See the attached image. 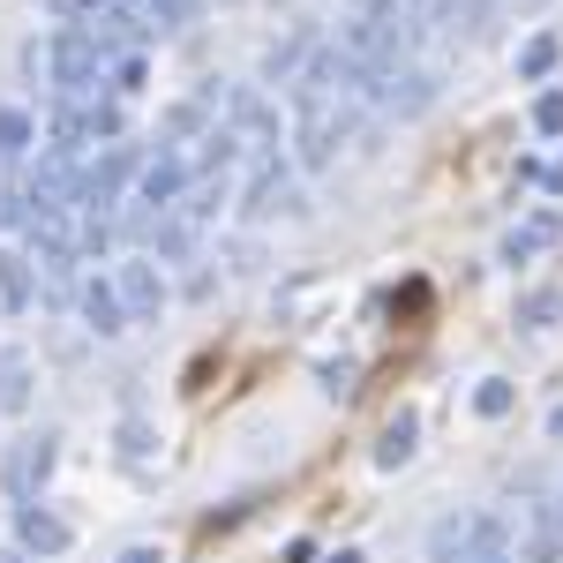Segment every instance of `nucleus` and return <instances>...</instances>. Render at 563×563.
I'll use <instances>...</instances> for the list:
<instances>
[{
  "label": "nucleus",
  "mask_w": 563,
  "mask_h": 563,
  "mask_svg": "<svg viewBox=\"0 0 563 563\" xmlns=\"http://www.w3.org/2000/svg\"><path fill=\"white\" fill-rule=\"evenodd\" d=\"M429 556H435V563H519V556H511V533H504V519H488V511L435 519V526H429Z\"/></svg>",
  "instance_id": "f257e3e1"
},
{
  "label": "nucleus",
  "mask_w": 563,
  "mask_h": 563,
  "mask_svg": "<svg viewBox=\"0 0 563 563\" xmlns=\"http://www.w3.org/2000/svg\"><path fill=\"white\" fill-rule=\"evenodd\" d=\"M45 84L60 90V106H90V98L106 90V60L90 53V38L76 31V23L45 38Z\"/></svg>",
  "instance_id": "f03ea898"
},
{
  "label": "nucleus",
  "mask_w": 563,
  "mask_h": 563,
  "mask_svg": "<svg viewBox=\"0 0 563 563\" xmlns=\"http://www.w3.org/2000/svg\"><path fill=\"white\" fill-rule=\"evenodd\" d=\"M135 166H143V151H135V143H106L98 158H84V166H76L68 211H113V203L135 188Z\"/></svg>",
  "instance_id": "7ed1b4c3"
},
{
  "label": "nucleus",
  "mask_w": 563,
  "mask_h": 563,
  "mask_svg": "<svg viewBox=\"0 0 563 563\" xmlns=\"http://www.w3.org/2000/svg\"><path fill=\"white\" fill-rule=\"evenodd\" d=\"M225 129L241 135L256 158H271V151H278V106H271L256 84H233L225 90Z\"/></svg>",
  "instance_id": "20e7f679"
},
{
  "label": "nucleus",
  "mask_w": 563,
  "mask_h": 563,
  "mask_svg": "<svg viewBox=\"0 0 563 563\" xmlns=\"http://www.w3.org/2000/svg\"><path fill=\"white\" fill-rule=\"evenodd\" d=\"M188 180H196V174H188V158H180L174 143H166L158 158H143V166H135V203H143L151 218H166V211H180Z\"/></svg>",
  "instance_id": "39448f33"
},
{
  "label": "nucleus",
  "mask_w": 563,
  "mask_h": 563,
  "mask_svg": "<svg viewBox=\"0 0 563 563\" xmlns=\"http://www.w3.org/2000/svg\"><path fill=\"white\" fill-rule=\"evenodd\" d=\"M339 135H346V106H331V98H301V166H308V174H323V166L339 158Z\"/></svg>",
  "instance_id": "423d86ee"
},
{
  "label": "nucleus",
  "mask_w": 563,
  "mask_h": 563,
  "mask_svg": "<svg viewBox=\"0 0 563 563\" xmlns=\"http://www.w3.org/2000/svg\"><path fill=\"white\" fill-rule=\"evenodd\" d=\"M113 294L129 308V323H158V308H166V278H158V263L151 256H129L113 271Z\"/></svg>",
  "instance_id": "0eeeda50"
},
{
  "label": "nucleus",
  "mask_w": 563,
  "mask_h": 563,
  "mask_svg": "<svg viewBox=\"0 0 563 563\" xmlns=\"http://www.w3.org/2000/svg\"><path fill=\"white\" fill-rule=\"evenodd\" d=\"M76 31L90 38V53H98V60H121V53H135V38H143V15L113 8V0H98V8H90Z\"/></svg>",
  "instance_id": "6e6552de"
},
{
  "label": "nucleus",
  "mask_w": 563,
  "mask_h": 563,
  "mask_svg": "<svg viewBox=\"0 0 563 563\" xmlns=\"http://www.w3.org/2000/svg\"><path fill=\"white\" fill-rule=\"evenodd\" d=\"M241 211L249 218H278V211H301L294 203V166L271 151V158H256V174H249V196H241Z\"/></svg>",
  "instance_id": "1a4fd4ad"
},
{
  "label": "nucleus",
  "mask_w": 563,
  "mask_h": 563,
  "mask_svg": "<svg viewBox=\"0 0 563 563\" xmlns=\"http://www.w3.org/2000/svg\"><path fill=\"white\" fill-rule=\"evenodd\" d=\"M15 541H23L31 556H68V541H76V526L60 519V511H45L38 496H31V504H15Z\"/></svg>",
  "instance_id": "9d476101"
},
{
  "label": "nucleus",
  "mask_w": 563,
  "mask_h": 563,
  "mask_svg": "<svg viewBox=\"0 0 563 563\" xmlns=\"http://www.w3.org/2000/svg\"><path fill=\"white\" fill-rule=\"evenodd\" d=\"M76 316H84V331H98V339H121L129 331V308L113 294V278H84L76 286Z\"/></svg>",
  "instance_id": "9b49d317"
},
{
  "label": "nucleus",
  "mask_w": 563,
  "mask_h": 563,
  "mask_svg": "<svg viewBox=\"0 0 563 563\" xmlns=\"http://www.w3.org/2000/svg\"><path fill=\"white\" fill-rule=\"evenodd\" d=\"M368 98L413 121V113H429V106H435V76H421V68H406V76H398V68H390V76H376V84H368Z\"/></svg>",
  "instance_id": "f8f14e48"
},
{
  "label": "nucleus",
  "mask_w": 563,
  "mask_h": 563,
  "mask_svg": "<svg viewBox=\"0 0 563 563\" xmlns=\"http://www.w3.org/2000/svg\"><path fill=\"white\" fill-rule=\"evenodd\" d=\"M53 459H60V435H38V443H23L15 459H8V496L15 504H31L45 488V474H53Z\"/></svg>",
  "instance_id": "ddd939ff"
},
{
  "label": "nucleus",
  "mask_w": 563,
  "mask_h": 563,
  "mask_svg": "<svg viewBox=\"0 0 563 563\" xmlns=\"http://www.w3.org/2000/svg\"><path fill=\"white\" fill-rule=\"evenodd\" d=\"M143 249H151V263H188V249H196V225L180 211L151 218V233H143Z\"/></svg>",
  "instance_id": "4468645a"
},
{
  "label": "nucleus",
  "mask_w": 563,
  "mask_h": 563,
  "mask_svg": "<svg viewBox=\"0 0 563 563\" xmlns=\"http://www.w3.org/2000/svg\"><path fill=\"white\" fill-rule=\"evenodd\" d=\"M31 301H38V278H31V256H23V249H0V308H8V316H23Z\"/></svg>",
  "instance_id": "2eb2a0df"
},
{
  "label": "nucleus",
  "mask_w": 563,
  "mask_h": 563,
  "mask_svg": "<svg viewBox=\"0 0 563 563\" xmlns=\"http://www.w3.org/2000/svg\"><path fill=\"white\" fill-rule=\"evenodd\" d=\"M0 413H31V353L0 346Z\"/></svg>",
  "instance_id": "dca6fc26"
},
{
  "label": "nucleus",
  "mask_w": 563,
  "mask_h": 563,
  "mask_svg": "<svg viewBox=\"0 0 563 563\" xmlns=\"http://www.w3.org/2000/svg\"><path fill=\"white\" fill-rule=\"evenodd\" d=\"M38 143V121H31V106H8L0 98V158H23Z\"/></svg>",
  "instance_id": "f3484780"
},
{
  "label": "nucleus",
  "mask_w": 563,
  "mask_h": 563,
  "mask_svg": "<svg viewBox=\"0 0 563 563\" xmlns=\"http://www.w3.org/2000/svg\"><path fill=\"white\" fill-rule=\"evenodd\" d=\"M113 241H121L113 211H84V225H76V256H84V263H98V256H113Z\"/></svg>",
  "instance_id": "a211bd4d"
},
{
  "label": "nucleus",
  "mask_w": 563,
  "mask_h": 563,
  "mask_svg": "<svg viewBox=\"0 0 563 563\" xmlns=\"http://www.w3.org/2000/svg\"><path fill=\"white\" fill-rule=\"evenodd\" d=\"M413 435H421V421H413V413H398V421L384 429V443H376V466H384V474H398V466L413 459Z\"/></svg>",
  "instance_id": "6ab92c4d"
},
{
  "label": "nucleus",
  "mask_w": 563,
  "mask_h": 563,
  "mask_svg": "<svg viewBox=\"0 0 563 563\" xmlns=\"http://www.w3.org/2000/svg\"><path fill=\"white\" fill-rule=\"evenodd\" d=\"M556 60H563V45L549 38V31L519 45V76H526V84H549V76H556Z\"/></svg>",
  "instance_id": "aec40b11"
},
{
  "label": "nucleus",
  "mask_w": 563,
  "mask_h": 563,
  "mask_svg": "<svg viewBox=\"0 0 563 563\" xmlns=\"http://www.w3.org/2000/svg\"><path fill=\"white\" fill-rule=\"evenodd\" d=\"M203 15V0H143V31H188Z\"/></svg>",
  "instance_id": "412c9836"
},
{
  "label": "nucleus",
  "mask_w": 563,
  "mask_h": 563,
  "mask_svg": "<svg viewBox=\"0 0 563 563\" xmlns=\"http://www.w3.org/2000/svg\"><path fill=\"white\" fill-rule=\"evenodd\" d=\"M121 129H129V121H121V98H90L84 106V135L90 143H121Z\"/></svg>",
  "instance_id": "4be33fe9"
},
{
  "label": "nucleus",
  "mask_w": 563,
  "mask_h": 563,
  "mask_svg": "<svg viewBox=\"0 0 563 563\" xmlns=\"http://www.w3.org/2000/svg\"><path fill=\"white\" fill-rule=\"evenodd\" d=\"M143 84H151V60H143V53H121V60H106V90H113V98H135Z\"/></svg>",
  "instance_id": "5701e85b"
},
{
  "label": "nucleus",
  "mask_w": 563,
  "mask_h": 563,
  "mask_svg": "<svg viewBox=\"0 0 563 563\" xmlns=\"http://www.w3.org/2000/svg\"><path fill=\"white\" fill-rule=\"evenodd\" d=\"M556 241V218H533V225H519L511 241H504V263H526V256H541Z\"/></svg>",
  "instance_id": "b1692460"
},
{
  "label": "nucleus",
  "mask_w": 563,
  "mask_h": 563,
  "mask_svg": "<svg viewBox=\"0 0 563 563\" xmlns=\"http://www.w3.org/2000/svg\"><path fill=\"white\" fill-rule=\"evenodd\" d=\"M511 406H519V390L504 384V376H488V384L474 390V413H481V421H504V413H511Z\"/></svg>",
  "instance_id": "393cba45"
},
{
  "label": "nucleus",
  "mask_w": 563,
  "mask_h": 563,
  "mask_svg": "<svg viewBox=\"0 0 563 563\" xmlns=\"http://www.w3.org/2000/svg\"><path fill=\"white\" fill-rule=\"evenodd\" d=\"M556 316H563V294H526V301H519V323H526V331H549Z\"/></svg>",
  "instance_id": "a878e982"
},
{
  "label": "nucleus",
  "mask_w": 563,
  "mask_h": 563,
  "mask_svg": "<svg viewBox=\"0 0 563 563\" xmlns=\"http://www.w3.org/2000/svg\"><path fill=\"white\" fill-rule=\"evenodd\" d=\"M533 135H563V90H541L533 98Z\"/></svg>",
  "instance_id": "bb28decb"
},
{
  "label": "nucleus",
  "mask_w": 563,
  "mask_h": 563,
  "mask_svg": "<svg viewBox=\"0 0 563 563\" xmlns=\"http://www.w3.org/2000/svg\"><path fill=\"white\" fill-rule=\"evenodd\" d=\"M481 8H488V0H435V23H451V31L466 23V31H474V23H481Z\"/></svg>",
  "instance_id": "cd10ccee"
},
{
  "label": "nucleus",
  "mask_w": 563,
  "mask_h": 563,
  "mask_svg": "<svg viewBox=\"0 0 563 563\" xmlns=\"http://www.w3.org/2000/svg\"><path fill=\"white\" fill-rule=\"evenodd\" d=\"M323 390L346 398V390H353V361H323Z\"/></svg>",
  "instance_id": "c85d7f7f"
},
{
  "label": "nucleus",
  "mask_w": 563,
  "mask_h": 563,
  "mask_svg": "<svg viewBox=\"0 0 563 563\" xmlns=\"http://www.w3.org/2000/svg\"><path fill=\"white\" fill-rule=\"evenodd\" d=\"M174 135H203V106H174V121H166Z\"/></svg>",
  "instance_id": "c756f323"
},
{
  "label": "nucleus",
  "mask_w": 563,
  "mask_h": 563,
  "mask_svg": "<svg viewBox=\"0 0 563 563\" xmlns=\"http://www.w3.org/2000/svg\"><path fill=\"white\" fill-rule=\"evenodd\" d=\"M23 218H31V203H23V196H8V188H0V233H8V225H23Z\"/></svg>",
  "instance_id": "7c9ffc66"
},
{
  "label": "nucleus",
  "mask_w": 563,
  "mask_h": 563,
  "mask_svg": "<svg viewBox=\"0 0 563 563\" xmlns=\"http://www.w3.org/2000/svg\"><path fill=\"white\" fill-rule=\"evenodd\" d=\"M113 563H166V549H158V541H135V549H121Z\"/></svg>",
  "instance_id": "2f4dec72"
},
{
  "label": "nucleus",
  "mask_w": 563,
  "mask_h": 563,
  "mask_svg": "<svg viewBox=\"0 0 563 563\" xmlns=\"http://www.w3.org/2000/svg\"><path fill=\"white\" fill-rule=\"evenodd\" d=\"M121 451H129V459H143V451H151V435H143V421H129V429H121Z\"/></svg>",
  "instance_id": "473e14b6"
},
{
  "label": "nucleus",
  "mask_w": 563,
  "mask_h": 563,
  "mask_svg": "<svg viewBox=\"0 0 563 563\" xmlns=\"http://www.w3.org/2000/svg\"><path fill=\"white\" fill-rule=\"evenodd\" d=\"M45 8H53V15H68V23H84V15L98 8V0H45Z\"/></svg>",
  "instance_id": "72a5a7b5"
},
{
  "label": "nucleus",
  "mask_w": 563,
  "mask_h": 563,
  "mask_svg": "<svg viewBox=\"0 0 563 563\" xmlns=\"http://www.w3.org/2000/svg\"><path fill=\"white\" fill-rule=\"evenodd\" d=\"M331 563H368V556H361V549H339V556H331Z\"/></svg>",
  "instance_id": "f704fd0d"
},
{
  "label": "nucleus",
  "mask_w": 563,
  "mask_h": 563,
  "mask_svg": "<svg viewBox=\"0 0 563 563\" xmlns=\"http://www.w3.org/2000/svg\"><path fill=\"white\" fill-rule=\"evenodd\" d=\"M549 435H563V406H556V413H549Z\"/></svg>",
  "instance_id": "c9c22d12"
},
{
  "label": "nucleus",
  "mask_w": 563,
  "mask_h": 563,
  "mask_svg": "<svg viewBox=\"0 0 563 563\" xmlns=\"http://www.w3.org/2000/svg\"><path fill=\"white\" fill-rule=\"evenodd\" d=\"M0 563H23V549H0Z\"/></svg>",
  "instance_id": "e433bc0d"
},
{
  "label": "nucleus",
  "mask_w": 563,
  "mask_h": 563,
  "mask_svg": "<svg viewBox=\"0 0 563 563\" xmlns=\"http://www.w3.org/2000/svg\"><path fill=\"white\" fill-rule=\"evenodd\" d=\"M519 8H541V0H519Z\"/></svg>",
  "instance_id": "4c0bfd02"
}]
</instances>
